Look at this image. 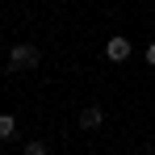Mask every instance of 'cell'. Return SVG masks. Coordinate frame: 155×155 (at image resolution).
<instances>
[{
	"label": "cell",
	"mask_w": 155,
	"mask_h": 155,
	"mask_svg": "<svg viewBox=\"0 0 155 155\" xmlns=\"http://www.w3.org/2000/svg\"><path fill=\"white\" fill-rule=\"evenodd\" d=\"M38 46H29V42H17L13 51H8V71H29V67H38Z\"/></svg>",
	"instance_id": "6da1fadb"
},
{
	"label": "cell",
	"mask_w": 155,
	"mask_h": 155,
	"mask_svg": "<svg viewBox=\"0 0 155 155\" xmlns=\"http://www.w3.org/2000/svg\"><path fill=\"white\" fill-rule=\"evenodd\" d=\"M130 51H134V46H130V38H126V34H113V38L105 42V59H109V63H126Z\"/></svg>",
	"instance_id": "7a4b0ae2"
},
{
	"label": "cell",
	"mask_w": 155,
	"mask_h": 155,
	"mask_svg": "<svg viewBox=\"0 0 155 155\" xmlns=\"http://www.w3.org/2000/svg\"><path fill=\"white\" fill-rule=\"evenodd\" d=\"M101 122H105V109H101V105H88V109H80V126H84V130H97Z\"/></svg>",
	"instance_id": "3957f363"
},
{
	"label": "cell",
	"mask_w": 155,
	"mask_h": 155,
	"mask_svg": "<svg viewBox=\"0 0 155 155\" xmlns=\"http://www.w3.org/2000/svg\"><path fill=\"white\" fill-rule=\"evenodd\" d=\"M13 134H17V117H13V113H0V143L13 138Z\"/></svg>",
	"instance_id": "277c9868"
},
{
	"label": "cell",
	"mask_w": 155,
	"mask_h": 155,
	"mask_svg": "<svg viewBox=\"0 0 155 155\" xmlns=\"http://www.w3.org/2000/svg\"><path fill=\"white\" fill-rule=\"evenodd\" d=\"M21 155H46V143L34 138V143H25V151H21Z\"/></svg>",
	"instance_id": "5b68a950"
},
{
	"label": "cell",
	"mask_w": 155,
	"mask_h": 155,
	"mask_svg": "<svg viewBox=\"0 0 155 155\" xmlns=\"http://www.w3.org/2000/svg\"><path fill=\"white\" fill-rule=\"evenodd\" d=\"M147 63H151V67H155V42H151V46H147Z\"/></svg>",
	"instance_id": "8992f818"
},
{
	"label": "cell",
	"mask_w": 155,
	"mask_h": 155,
	"mask_svg": "<svg viewBox=\"0 0 155 155\" xmlns=\"http://www.w3.org/2000/svg\"><path fill=\"white\" fill-rule=\"evenodd\" d=\"M143 155H151V151H143Z\"/></svg>",
	"instance_id": "52a82bcc"
}]
</instances>
